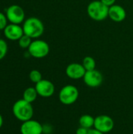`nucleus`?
<instances>
[{"label":"nucleus","instance_id":"1","mask_svg":"<svg viewBox=\"0 0 133 134\" xmlns=\"http://www.w3.org/2000/svg\"><path fill=\"white\" fill-rule=\"evenodd\" d=\"M13 114L16 119L22 122L31 119L34 115V109L31 103H29L24 99L18 100L13 105Z\"/></svg>","mask_w":133,"mask_h":134},{"label":"nucleus","instance_id":"2","mask_svg":"<svg viewBox=\"0 0 133 134\" xmlns=\"http://www.w3.org/2000/svg\"><path fill=\"white\" fill-rule=\"evenodd\" d=\"M24 33L31 38H37L42 35L45 27L42 21L37 17H29L24 21Z\"/></svg>","mask_w":133,"mask_h":134},{"label":"nucleus","instance_id":"3","mask_svg":"<svg viewBox=\"0 0 133 134\" xmlns=\"http://www.w3.org/2000/svg\"><path fill=\"white\" fill-rule=\"evenodd\" d=\"M109 7L104 5L100 0L91 2L87 7V13L89 16L96 21L104 20L108 16Z\"/></svg>","mask_w":133,"mask_h":134},{"label":"nucleus","instance_id":"4","mask_svg":"<svg viewBox=\"0 0 133 134\" xmlns=\"http://www.w3.org/2000/svg\"><path fill=\"white\" fill-rule=\"evenodd\" d=\"M79 97L78 88L73 85H66L61 88L59 93V100L64 105H71L74 104Z\"/></svg>","mask_w":133,"mask_h":134},{"label":"nucleus","instance_id":"5","mask_svg":"<svg viewBox=\"0 0 133 134\" xmlns=\"http://www.w3.org/2000/svg\"><path fill=\"white\" fill-rule=\"evenodd\" d=\"M28 53L34 58H44L49 53V46L44 40L35 39L34 41H32L31 44L28 47Z\"/></svg>","mask_w":133,"mask_h":134},{"label":"nucleus","instance_id":"6","mask_svg":"<svg viewBox=\"0 0 133 134\" xmlns=\"http://www.w3.org/2000/svg\"><path fill=\"white\" fill-rule=\"evenodd\" d=\"M114 127V119L107 115H100L95 118L93 128L103 133H108L113 130Z\"/></svg>","mask_w":133,"mask_h":134},{"label":"nucleus","instance_id":"7","mask_svg":"<svg viewBox=\"0 0 133 134\" xmlns=\"http://www.w3.org/2000/svg\"><path fill=\"white\" fill-rule=\"evenodd\" d=\"M5 16L10 24H20L24 21L25 13L23 8L18 5H12L9 6L5 12Z\"/></svg>","mask_w":133,"mask_h":134},{"label":"nucleus","instance_id":"8","mask_svg":"<svg viewBox=\"0 0 133 134\" xmlns=\"http://www.w3.org/2000/svg\"><path fill=\"white\" fill-rule=\"evenodd\" d=\"M85 84L91 88H96L101 86L103 81V75L96 69L92 71H87L83 77Z\"/></svg>","mask_w":133,"mask_h":134},{"label":"nucleus","instance_id":"9","mask_svg":"<svg viewBox=\"0 0 133 134\" xmlns=\"http://www.w3.org/2000/svg\"><path fill=\"white\" fill-rule=\"evenodd\" d=\"M35 89L38 96L42 97H50L55 93L54 84L47 79H42L40 82L35 84Z\"/></svg>","mask_w":133,"mask_h":134},{"label":"nucleus","instance_id":"10","mask_svg":"<svg viewBox=\"0 0 133 134\" xmlns=\"http://www.w3.org/2000/svg\"><path fill=\"white\" fill-rule=\"evenodd\" d=\"M20 131L21 134H42L43 126L39 122L31 119L21 124Z\"/></svg>","mask_w":133,"mask_h":134},{"label":"nucleus","instance_id":"11","mask_svg":"<svg viewBox=\"0 0 133 134\" xmlns=\"http://www.w3.org/2000/svg\"><path fill=\"white\" fill-rule=\"evenodd\" d=\"M86 71L82 64L71 63L66 68V75L68 78L74 80L83 79Z\"/></svg>","mask_w":133,"mask_h":134},{"label":"nucleus","instance_id":"12","mask_svg":"<svg viewBox=\"0 0 133 134\" xmlns=\"http://www.w3.org/2000/svg\"><path fill=\"white\" fill-rule=\"evenodd\" d=\"M23 27L20 24H9L4 29V35L6 38L11 41H18L24 35Z\"/></svg>","mask_w":133,"mask_h":134},{"label":"nucleus","instance_id":"13","mask_svg":"<svg viewBox=\"0 0 133 134\" xmlns=\"http://www.w3.org/2000/svg\"><path fill=\"white\" fill-rule=\"evenodd\" d=\"M108 16L114 22H122L126 18V11L120 5H113L109 7Z\"/></svg>","mask_w":133,"mask_h":134},{"label":"nucleus","instance_id":"14","mask_svg":"<svg viewBox=\"0 0 133 134\" xmlns=\"http://www.w3.org/2000/svg\"><path fill=\"white\" fill-rule=\"evenodd\" d=\"M94 122H95V118L91 115H88V114L82 115L78 120L79 126L86 128L88 130H90L94 126Z\"/></svg>","mask_w":133,"mask_h":134},{"label":"nucleus","instance_id":"15","mask_svg":"<svg viewBox=\"0 0 133 134\" xmlns=\"http://www.w3.org/2000/svg\"><path fill=\"white\" fill-rule=\"evenodd\" d=\"M38 96L35 87H28L27 88L23 93V99L29 103H33Z\"/></svg>","mask_w":133,"mask_h":134},{"label":"nucleus","instance_id":"16","mask_svg":"<svg viewBox=\"0 0 133 134\" xmlns=\"http://www.w3.org/2000/svg\"><path fill=\"white\" fill-rule=\"evenodd\" d=\"M82 65L85 68V71H92L96 69V60L92 57L87 56L84 57L82 60Z\"/></svg>","mask_w":133,"mask_h":134},{"label":"nucleus","instance_id":"17","mask_svg":"<svg viewBox=\"0 0 133 134\" xmlns=\"http://www.w3.org/2000/svg\"><path fill=\"white\" fill-rule=\"evenodd\" d=\"M32 38L31 37H29L28 35L24 34V35L18 40V43H19V46L23 48V49H28V47L30 46V45L31 44L32 42Z\"/></svg>","mask_w":133,"mask_h":134},{"label":"nucleus","instance_id":"18","mask_svg":"<svg viewBox=\"0 0 133 134\" xmlns=\"http://www.w3.org/2000/svg\"><path fill=\"white\" fill-rule=\"evenodd\" d=\"M29 79L34 83H38L42 79V75L41 72L38 70H32L29 73Z\"/></svg>","mask_w":133,"mask_h":134},{"label":"nucleus","instance_id":"19","mask_svg":"<svg viewBox=\"0 0 133 134\" xmlns=\"http://www.w3.org/2000/svg\"><path fill=\"white\" fill-rule=\"evenodd\" d=\"M7 50H8V46L6 42L0 38V60L5 57L7 53Z\"/></svg>","mask_w":133,"mask_h":134},{"label":"nucleus","instance_id":"20","mask_svg":"<svg viewBox=\"0 0 133 134\" xmlns=\"http://www.w3.org/2000/svg\"><path fill=\"white\" fill-rule=\"evenodd\" d=\"M7 21H8V19H7L5 14L0 12V31L4 30L5 27L8 25Z\"/></svg>","mask_w":133,"mask_h":134},{"label":"nucleus","instance_id":"21","mask_svg":"<svg viewBox=\"0 0 133 134\" xmlns=\"http://www.w3.org/2000/svg\"><path fill=\"white\" fill-rule=\"evenodd\" d=\"M89 130L88 129L86 128H84V127H82V126H79L77 130H76V134H88L89 133Z\"/></svg>","mask_w":133,"mask_h":134},{"label":"nucleus","instance_id":"22","mask_svg":"<svg viewBox=\"0 0 133 134\" xmlns=\"http://www.w3.org/2000/svg\"><path fill=\"white\" fill-rule=\"evenodd\" d=\"M100 1H101L104 5H106L108 6V7H110V6L114 5V4H115V2H116V0H100Z\"/></svg>","mask_w":133,"mask_h":134},{"label":"nucleus","instance_id":"23","mask_svg":"<svg viewBox=\"0 0 133 134\" xmlns=\"http://www.w3.org/2000/svg\"><path fill=\"white\" fill-rule=\"evenodd\" d=\"M88 134H105L103 133H102V132H100V131H99V130H96V129H90L89 130V133Z\"/></svg>","mask_w":133,"mask_h":134},{"label":"nucleus","instance_id":"24","mask_svg":"<svg viewBox=\"0 0 133 134\" xmlns=\"http://www.w3.org/2000/svg\"><path fill=\"white\" fill-rule=\"evenodd\" d=\"M2 125H3V118H2V115L0 114V128L2 126Z\"/></svg>","mask_w":133,"mask_h":134}]
</instances>
